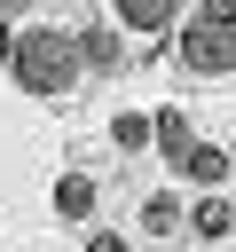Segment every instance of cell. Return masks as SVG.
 <instances>
[{
  "mask_svg": "<svg viewBox=\"0 0 236 252\" xmlns=\"http://www.w3.org/2000/svg\"><path fill=\"white\" fill-rule=\"evenodd\" d=\"M197 16H205V24H228V32H236V0H197Z\"/></svg>",
  "mask_w": 236,
  "mask_h": 252,
  "instance_id": "8fae6325",
  "label": "cell"
},
{
  "mask_svg": "<svg viewBox=\"0 0 236 252\" xmlns=\"http://www.w3.org/2000/svg\"><path fill=\"white\" fill-rule=\"evenodd\" d=\"M79 55H87V71H118V32H79Z\"/></svg>",
  "mask_w": 236,
  "mask_h": 252,
  "instance_id": "5b68a950",
  "label": "cell"
},
{
  "mask_svg": "<svg viewBox=\"0 0 236 252\" xmlns=\"http://www.w3.org/2000/svg\"><path fill=\"white\" fill-rule=\"evenodd\" d=\"M55 213H63V220H87V213H94V181H87V173H71V181L55 189Z\"/></svg>",
  "mask_w": 236,
  "mask_h": 252,
  "instance_id": "8992f818",
  "label": "cell"
},
{
  "mask_svg": "<svg viewBox=\"0 0 236 252\" xmlns=\"http://www.w3.org/2000/svg\"><path fill=\"white\" fill-rule=\"evenodd\" d=\"M8 63H16V87H31V94H71L87 55H79V39H71V32H24Z\"/></svg>",
  "mask_w": 236,
  "mask_h": 252,
  "instance_id": "6da1fadb",
  "label": "cell"
},
{
  "mask_svg": "<svg viewBox=\"0 0 236 252\" xmlns=\"http://www.w3.org/2000/svg\"><path fill=\"white\" fill-rule=\"evenodd\" d=\"M173 165H181V173H189V181H205V189H212V181H220V173H228V158H220V150H205V142H189V150H181V158H173Z\"/></svg>",
  "mask_w": 236,
  "mask_h": 252,
  "instance_id": "277c9868",
  "label": "cell"
},
{
  "mask_svg": "<svg viewBox=\"0 0 236 252\" xmlns=\"http://www.w3.org/2000/svg\"><path fill=\"white\" fill-rule=\"evenodd\" d=\"M173 220H181V197H149V205H142V228H149V236H165Z\"/></svg>",
  "mask_w": 236,
  "mask_h": 252,
  "instance_id": "ba28073f",
  "label": "cell"
},
{
  "mask_svg": "<svg viewBox=\"0 0 236 252\" xmlns=\"http://www.w3.org/2000/svg\"><path fill=\"white\" fill-rule=\"evenodd\" d=\"M0 8H24V0H0Z\"/></svg>",
  "mask_w": 236,
  "mask_h": 252,
  "instance_id": "5bb4252c",
  "label": "cell"
},
{
  "mask_svg": "<svg viewBox=\"0 0 236 252\" xmlns=\"http://www.w3.org/2000/svg\"><path fill=\"white\" fill-rule=\"evenodd\" d=\"M181 71H197V79H228V71H236V32L197 16V24L181 32Z\"/></svg>",
  "mask_w": 236,
  "mask_h": 252,
  "instance_id": "7a4b0ae2",
  "label": "cell"
},
{
  "mask_svg": "<svg viewBox=\"0 0 236 252\" xmlns=\"http://www.w3.org/2000/svg\"><path fill=\"white\" fill-rule=\"evenodd\" d=\"M197 236H228V205H220V197L197 205Z\"/></svg>",
  "mask_w": 236,
  "mask_h": 252,
  "instance_id": "30bf717a",
  "label": "cell"
},
{
  "mask_svg": "<svg viewBox=\"0 0 236 252\" xmlns=\"http://www.w3.org/2000/svg\"><path fill=\"white\" fill-rule=\"evenodd\" d=\"M157 150H165V158H181V150H189V118H173V110H165V118H157Z\"/></svg>",
  "mask_w": 236,
  "mask_h": 252,
  "instance_id": "9c48e42d",
  "label": "cell"
},
{
  "mask_svg": "<svg viewBox=\"0 0 236 252\" xmlns=\"http://www.w3.org/2000/svg\"><path fill=\"white\" fill-rule=\"evenodd\" d=\"M0 55H16V32H8V8H0Z\"/></svg>",
  "mask_w": 236,
  "mask_h": 252,
  "instance_id": "4fadbf2b",
  "label": "cell"
},
{
  "mask_svg": "<svg viewBox=\"0 0 236 252\" xmlns=\"http://www.w3.org/2000/svg\"><path fill=\"white\" fill-rule=\"evenodd\" d=\"M87 252H126V236H94V244H87Z\"/></svg>",
  "mask_w": 236,
  "mask_h": 252,
  "instance_id": "7c38bea8",
  "label": "cell"
},
{
  "mask_svg": "<svg viewBox=\"0 0 236 252\" xmlns=\"http://www.w3.org/2000/svg\"><path fill=\"white\" fill-rule=\"evenodd\" d=\"M110 142H118V150H142V142H157V118H134V110H118V118H110Z\"/></svg>",
  "mask_w": 236,
  "mask_h": 252,
  "instance_id": "52a82bcc",
  "label": "cell"
},
{
  "mask_svg": "<svg viewBox=\"0 0 236 252\" xmlns=\"http://www.w3.org/2000/svg\"><path fill=\"white\" fill-rule=\"evenodd\" d=\"M173 8H181V0H110V16H118L126 32H165Z\"/></svg>",
  "mask_w": 236,
  "mask_h": 252,
  "instance_id": "3957f363",
  "label": "cell"
}]
</instances>
